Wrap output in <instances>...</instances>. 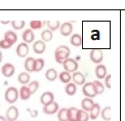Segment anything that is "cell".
Wrapping results in <instances>:
<instances>
[{
  "instance_id": "3",
  "label": "cell",
  "mask_w": 125,
  "mask_h": 121,
  "mask_svg": "<svg viewBox=\"0 0 125 121\" xmlns=\"http://www.w3.org/2000/svg\"><path fill=\"white\" fill-rule=\"evenodd\" d=\"M64 69L66 70V72L68 73H75L77 72V69H78V63L74 60V59H67L64 63Z\"/></svg>"
},
{
  "instance_id": "22",
  "label": "cell",
  "mask_w": 125,
  "mask_h": 121,
  "mask_svg": "<svg viewBox=\"0 0 125 121\" xmlns=\"http://www.w3.org/2000/svg\"><path fill=\"white\" fill-rule=\"evenodd\" d=\"M35 59H33V57H28L27 60H26L25 64H24V67L25 69L27 70L28 72H33L34 71V66H35Z\"/></svg>"
},
{
  "instance_id": "13",
  "label": "cell",
  "mask_w": 125,
  "mask_h": 121,
  "mask_svg": "<svg viewBox=\"0 0 125 121\" xmlns=\"http://www.w3.org/2000/svg\"><path fill=\"white\" fill-rule=\"evenodd\" d=\"M73 31V26L71 23H64L61 25L60 27V32L62 36H69Z\"/></svg>"
},
{
  "instance_id": "36",
  "label": "cell",
  "mask_w": 125,
  "mask_h": 121,
  "mask_svg": "<svg viewBox=\"0 0 125 121\" xmlns=\"http://www.w3.org/2000/svg\"><path fill=\"white\" fill-rule=\"evenodd\" d=\"M29 89H30V92H31V94H33V93H35L36 91L38 90V88H39V82L38 81H32L30 84H29Z\"/></svg>"
},
{
  "instance_id": "1",
  "label": "cell",
  "mask_w": 125,
  "mask_h": 121,
  "mask_svg": "<svg viewBox=\"0 0 125 121\" xmlns=\"http://www.w3.org/2000/svg\"><path fill=\"white\" fill-rule=\"evenodd\" d=\"M70 48L66 45H60L59 47H56V49L54 51V56H55V61L59 64H62L67 59H69L70 55Z\"/></svg>"
},
{
  "instance_id": "16",
  "label": "cell",
  "mask_w": 125,
  "mask_h": 121,
  "mask_svg": "<svg viewBox=\"0 0 125 121\" xmlns=\"http://www.w3.org/2000/svg\"><path fill=\"white\" fill-rule=\"evenodd\" d=\"M93 105H94V102L91 99H88V98L82 99V102H81V107L84 111H91Z\"/></svg>"
},
{
  "instance_id": "35",
  "label": "cell",
  "mask_w": 125,
  "mask_h": 121,
  "mask_svg": "<svg viewBox=\"0 0 125 121\" xmlns=\"http://www.w3.org/2000/svg\"><path fill=\"white\" fill-rule=\"evenodd\" d=\"M89 119V115L87 114L84 110H79L78 111V121H87Z\"/></svg>"
},
{
  "instance_id": "7",
  "label": "cell",
  "mask_w": 125,
  "mask_h": 121,
  "mask_svg": "<svg viewBox=\"0 0 125 121\" xmlns=\"http://www.w3.org/2000/svg\"><path fill=\"white\" fill-rule=\"evenodd\" d=\"M54 99V94L50 91H45L41 94L40 97V103L43 105V106H46L50 103H52Z\"/></svg>"
},
{
  "instance_id": "19",
  "label": "cell",
  "mask_w": 125,
  "mask_h": 121,
  "mask_svg": "<svg viewBox=\"0 0 125 121\" xmlns=\"http://www.w3.org/2000/svg\"><path fill=\"white\" fill-rule=\"evenodd\" d=\"M20 96H21V99L23 101H27V99H30V97L32 96L30 92V89L28 86H22L20 89Z\"/></svg>"
},
{
  "instance_id": "38",
  "label": "cell",
  "mask_w": 125,
  "mask_h": 121,
  "mask_svg": "<svg viewBox=\"0 0 125 121\" xmlns=\"http://www.w3.org/2000/svg\"><path fill=\"white\" fill-rule=\"evenodd\" d=\"M105 79H106V86H107L108 88H111V83H110V80H111V75H110V74L107 75Z\"/></svg>"
},
{
  "instance_id": "2",
  "label": "cell",
  "mask_w": 125,
  "mask_h": 121,
  "mask_svg": "<svg viewBox=\"0 0 125 121\" xmlns=\"http://www.w3.org/2000/svg\"><path fill=\"white\" fill-rule=\"evenodd\" d=\"M4 97H5V101H6L7 103L9 104H13L17 102V99L19 98V91H18V89L13 87V86H10L6 89V91H5V94H4Z\"/></svg>"
},
{
  "instance_id": "12",
  "label": "cell",
  "mask_w": 125,
  "mask_h": 121,
  "mask_svg": "<svg viewBox=\"0 0 125 121\" xmlns=\"http://www.w3.org/2000/svg\"><path fill=\"white\" fill-rule=\"evenodd\" d=\"M33 49H34V51L36 52V54L41 55V54H43V52L45 51L46 44L44 43V41H42V40H37L34 43V45H33Z\"/></svg>"
},
{
  "instance_id": "30",
  "label": "cell",
  "mask_w": 125,
  "mask_h": 121,
  "mask_svg": "<svg viewBox=\"0 0 125 121\" xmlns=\"http://www.w3.org/2000/svg\"><path fill=\"white\" fill-rule=\"evenodd\" d=\"M45 65V61L43 59H36L35 61V66H34V71L39 72L43 69V67Z\"/></svg>"
},
{
  "instance_id": "15",
  "label": "cell",
  "mask_w": 125,
  "mask_h": 121,
  "mask_svg": "<svg viewBox=\"0 0 125 121\" xmlns=\"http://www.w3.org/2000/svg\"><path fill=\"white\" fill-rule=\"evenodd\" d=\"M95 75L98 79H104V78H106L107 76V68L106 66L104 65H98L96 68H95Z\"/></svg>"
},
{
  "instance_id": "42",
  "label": "cell",
  "mask_w": 125,
  "mask_h": 121,
  "mask_svg": "<svg viewBox=\"0 0 125 121\" xmlns=\"http://www.w3.org/2000/svg\"><path fill=\"white\" fill-rule=\"evenodd\" d=\"M8 22H7V21H2V24H7Z\"/></svg>"
},
{
  "instance_id": "4",
  "label": "cell",
  "mask_w": 125,
  "mask_h": 121,
  "mask_svg": "<svg viewBox=\"0 0 125 121\" xmlns=\"http://www.w3.org/2000/svg\"><path fill=\"white\" fill-rule=\"evenodd\" d=\"M82 92H83V94H84V96H86L88 99L93 98V97L96 96L95 90H94V85H93L92 82L85 83L84 85L82 86Z\"/></svg>"
},
{
  "instance_id": "14",
  "label": "cell",
  "mask_w": 125,
  "mask_h": 121,
  "mask_svg": "<svg viewBox=\"0 0 125 121\" xmlns=\"http://www.w3.org/2000/svg\"><path fill=\"white\" fill-rule=\"evenodd\" d=\"M34 33H33V30L31 29H27L24 31L23 33V40L25 41V43H31V42L34 41Z\"/></svg>"
},
{
  "instance_id": "24",
  "label": "cell",
  "mask_w": 125,
  "mask_h": 121,
  "mask_svg": "<svg viewBox=\"0 0 125 121\" xmlns=\"http://www.w3.org/2000/svg\"><path fill=\"white\" fill-rule=\"evenodd\" d=\"M71 44L75 47H79L82 45V37L79 34H74L71 37Z\"/></svg>"
},
{
  "instance_id": "41",
  "label": "cell",
  "mask_w": 125,
  "mask_h": 121,
  "mask_svg": "<svg viewBox=\"0 0 125 121\" xmlns=\"http://www.w3.org/2000/svg\"><path fill=\"white\" fill-rule=\"evenodd\" d=\"M2 59H3V55H2V52H1V51H0V63H1Z\"/></svg>"
},
{
  "instance_id": "31",
  "label": "cell",
  "mask_w": 125,
  "mask_h": 121,
  "mask_svg": "<svg viewBox=\"0 0 125 121\" xmlns=\"http://www.w3.org/2000/svg\"><path fill=\"white\" fill-rule=\"evenodd\" d=\"M46 25H47V27H48V30H50V31H54L61 27L59 21H47Z\"/></svg>"
},
{
  "instance_id": "43",
  "label": "cell",
  "mask_w": 125,
  "mask_h": 121,
  "mask_svg": "<svg viewBox=\"0 0 125 121\" xmlns=\"http://www.w3.org/2000/svg\"><path fill=\"white\" fill-rule=\"evenodd\" d=\"M19 121H21V120H19Z\"/></svg>"
},
{
  "instance_id": "8",
  "label": "cell",
  "mask_w": 125,
  "mask_h": 121,
  "mask_svg": "<svg viewBox=\"0 0 125 121\" xmlns=\"http://www.w3.org/2000/svg\"><path fill=\"white\" fill-rule=\"evenodd\" d=\"M14 66L12 64H10V63H6L1 69V72H2V75L6 78H9L11 77L13 74H14Z\"/></svg>"
},
{
  "instance_id": "21",
  "label": "cell",
  "mask_w": 125,
  "mask_h": 121,
  "mask_svg": "<svg viewBox=\"0 0 125 121\" xmlns=\"http://www.w3.org/2000/svg\"><path fill=\"white\" fill-rule=\"evenodd\" d=\"M100 111H101V107H100V104L97 103H94L93 105V107L90 111V115H89V118H91L92 120H94L98 117V115H100Z\"/></svg>"
},
{
  "instance_id": "39",
  "label": "cell",
  "mask_w": 125,
  "mask_h": 121,
  "mask_svg": "<svg viewBox=\"0 0 125 121\" xmlns=\"http://www.w3.org/2000/svg\"><path fill=\"white\" fill-rule=\"evenodd\" d=\"M28 112L31 114V116H32V117H37V116H38V111H37V110L31 111V110H29V109H28Z\"/></svg>"
},
{
  "instance_id": "6",
  "label": "cell",
  "mask_w": 125,
  "mask_h": 121,
  "mask_svg": "<svg viewBox=\"0 0 125 121\" xmlns=\"http://www.w3.org/2000/svg\"><path fill=\"white\" fill-rule=\"evenodd\" d=\"M6 119L7 121H15L19 117V110L15 106H10L6 111Z\"/></svg>"
},
{
  "instance_id": "28",
  "label": "cell",
  "mask_w": 125,
  "mask_h": 121,
  "mask_svg": "<svg viewBox=\"0 0 125 121\" xmlns=\"http://www.w3.org/2000/svg\"><path fill=\"white\" fill-rule=\"evenodd\" d=\"M92 83H93V85H94V90H95L96 96L97 94H102L104 92V90H105V86L103 85V83L100 80H95Z\"/></svg>"
},
{
  "instance_id": "17",
  "label": "cell",
  "mask_w": 125,
  "mask_h": 121,
  "mask_svg": "<svg viewBox=\"0 0 125 121\" xmlns=\"http://www.w3.org/2000/svg\"><path fill=\"white\" fill-rule=\"evenodd\" d=\"M78 111H79V110L76 109L75 107H71L68 109L69 121H78Z\"/></svg>"
},
{
  "instance_id": "32",
  "label": "cell",
  "mask_w": 125,
  "mask_h": 121,
  "mask_svg": "<svg viewBox=\"0 0 125 121\" xmlns=\"http://www.w3.org/2000/svg\"><path fill=\"white\" fill-rule=\"evenodd\" d=\"M53 35H52V32L50 30H44L42 33H41V38H42V41H50L52 39Z\"/></svg>"
},
{
  "instance_id": "10",
  "label": "cell",
  "mask_w": 125,
  "mask_h": 121,
  "mask_svg": "<svg viewBox=\"0 0 125 121\" xmlns=\"http://www.w3.org/2000/svg\"><path fill=\"white\" fill-rule=\"evenodd\" d=\"M28 54H29V45H27V43H25V42L20 43L17 47V55L20 57H25L27 56Z\"/></svg>"
},
{
  "instance_id": "29",
  "label": "cell",
  "mask_w": 125,
  "mask_h": 121,
  "mask_svg": "<svg viewBox=\"0 0 125 121\" xmlns=\"http://www.w3.org/2000/svg\"><path fill=\"white\" fill-rule=\"evenodd\" d=\"M25 21H22V20H14L11 22V26L14 30H21L25 27Z\"/></svg>"
},
{
  "instance_id": "18",
  "label": "cell",
  "mask_w": 125,
  "mask_h": 121,
  "mask_svg": "<svg viewBox=\"0 0 125 121\" xmlns=\"http://www.w3.org/2000/svg\"><path fill=\"white\" fill-rule=\"evenodd\" d=\"M45 78L48 81L52 82V81H54L56 79V78H58V72H56L55 69H53V68H50V69H48L47 71H46Z\"/></svg>"
},
{
  "instance_id": "23",
  "label": "cell",
  "mask_w": 125,
  "mask_h": 121,
  "mask_svg": "<svg viewBox=\"0 0 125 121\" xmlns=\"http://www.w3.org/2000/svg\"><path fill=\"white\" fill-rule=\"evenodd\" d=\"M46 24V22H42V21H39V20H34V21H31L30 22V28L31 30H39L43 27V26Z\"/></svg>"
},
{
  "instance_id": "26",
  "label": "cell",
  "mask_w": 125,
  "mask_h": 121,
  "mask_svg": "<svg viewBox=\"0 0 125 121\" xmlns=\"http://www.w3.org/2000/svg\"><path fill=\"white\" fill-rule=\"evenodd\" d=\"M65 91L68 96H73L77 91V86L75 83H68L65 87Z\"/></svg>"
},
{
  "instance_id": "34",
  "label": "cell",
  "mask_w": 125,
  "mask_h": 121,
  "mask_svg": "<svg viewBox=\"0 0 125 121\" xmlns=\"http://www.w3.org/2000/svg\"><path fill=\"white\" fill-rule=\"evenodd\" d=\"M102 118L106 121H110L111 120V108L110 107H106L105 109L102 111L101 113Z\"/></svg>"
},
{
  "instance_id": "37",
  "label": "cell",
  "mask_w": 125,
  "mask_h": 121,
  "mask_svg": "<svg viewBox=\"0 0 125 121\" xmlns=\"http://www.w3.org/2000/svg\"><path fill=\"white\" fill-rule=\"evenodd\" d=\"M13 44L12 43H10L9 41H7V40H5V39H3V40H1L0 41V48H2V49H8V48H10Z\"/></svg>"
},
{
  "instance_id": "25",
  "label": "cell",
  "mask_w": 125,
  "mask_h": 121,
  "mask_svg": "<svg viewBox=\"0 0 125 121\" xmlns=\"http://www.w3.org/2000/svg\"><path fill=\"white\" fill-rule=\"evenodd\" d=\"M18 81L21 84H27L30 82V75L27 72H22L21 74L18 76Z\"/></svg>"
},
{
  "instance_id": "20",
  "label": "cell",
  "mask_w": 125,
  "mask_h": 121,
  "mask_svg": "<svg viewBox=\"0 0 125 121\" xmlns=\"http://www.w3.org/2000/svg\"><path fill=\"white\" fill-rule=\"evenodd\" d=\"M4 39L9 41L10 43L14 44L18 40V36L13 31H7V32H5V34H4Z\"/></svg>"
},
{
  "instance_id": "40",
  "label": "cell",
  "mask_w": 125,
  "mask_h": 121,
  "mask_svg": "<svg viewBox=\"0 0 125 121\" xmlns=\"http://www.w3.org/2000/svg\"><path fill=\"white\" fill-rule=\"evenodd\" d=\"M0 121H7V119L3 116H0Z\"/></svg>"
},
{
  "instance_id": "9",
  "label": "cell",
  "mask_w": 125,
  "mask_h": 121,
  "mask_svg": "<svg viewBox=\"0 0 125 121\" xmlns=\"http://www.w3.org/2000/svg\"><path fill=\"white\" fill-rule=\"evenodd\" d=\"M58 111H59V104L55 103V102H52V103H50V104L43 107V113L48 114V115L54 114Z\"/></svg>"
},
{
  "instance_id": "11",
  "label": "cell",
  "mask_w": 125,
  "mask_h": 121,
  "mask_svg": "<svg viewBox=\"0 0 125 121\" xmlns=\"http://www.w3.org/2000/svg\"><path fill=\"white\" fill-rule=\"evenodd\" d=\"M72 79L75 82V84H78V85H84L86 78L81 72H75V73H73Z\"/></svg>"
},
{
  "instance_id": "33",
  "label": "cell",
  "mask_w": 125,
  "mask_h": 121,
  "mask_svg": "<svg viewBox=\"0 0 125 121\" xmlns=\"http://www.w3.org/2000/svg\"><path fill=\"white\" fill-rule=\"evenodd\" d=\"M72 79V76L70 75V73H68V72H66V71H64V72H62L61 74H60V80L62 82V83H69L70 82V80Z\"/></svg>"
},
{
  "instance_id": "5",
  "label": "cell",
  "mask_w": 125,
  "mask_h": 121,
  "mask_svg": "<svg viewBox=\"0 0 125 121\" xmlns=\"http://www.w3.org/2000/svg\"><path fill=\"white\" fill-rule=\"evenodd\" d=\"M89 57L92 63H95V64H100V63L103 61V57H104V54L101 49H91L90 50V54H89Z\"/></svg>"
},
{
  "instance_id": "27",
  "label": "cell",
  "mask_w": 125,
  "mask_h": 121,
  "mask_svg": "<svg viewBox=\"0 0 125 121\" xmlns=\"http://www.w3.org/2000/svg\"><path fill=\"white\" fill-rule=\"evenodd\" d=\"M58 119L60 121H69V117H68V109L62 108L58 113Z\"/></svg>"
}]
</instances>
